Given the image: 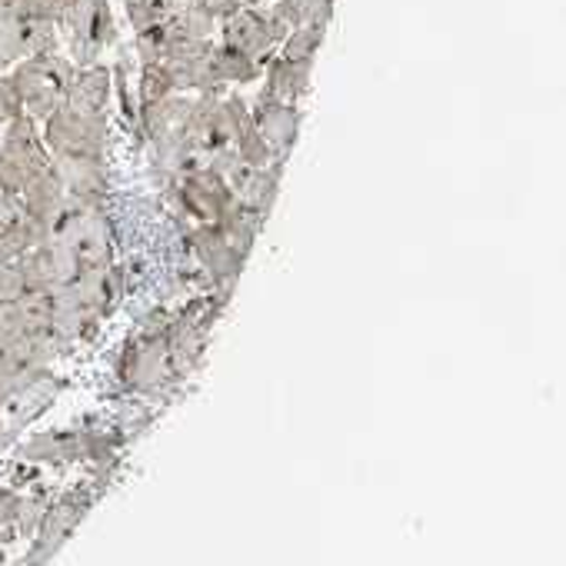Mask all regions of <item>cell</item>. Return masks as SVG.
<instances>
[{
  "instance_id": "1",
  "label": "cell",
  "mask_w": 566,
  "mask_h": 566,
  "mask_svg": "<svg viewBox=\"0 0 566 566\" xmlns=\"http://www.w3.org/2000/svg\"><path fill=\"white\" fill-rule=\"evenodd\" d=\"M74 74H77V64L57 51L24 57L8 71V77L18 91L21 111L34 120H48L64 104L71 84H74Z\"/></svg>"
},
{
  "instance_id": "2",
  "label": "cell",
  "mask_w": 566,
  "mask_h": 566,
  "mask_svg": "<svg viewBox=\"0 0 566 566\" xmlns=\"http://www.w3.org/2000/svg\"><path fill=\"white\" fill-rule=\"evenodd\" d=\"M220 44L250 57L253 64L266 67V61L276 54V48L283 44V38L291 34V24L283 21L270 4H260V8H240L227 18H220Z\"/></svg>"
},
{
  "instance_id": "3",
  "label": "cell",
  "mask_w": 566,
  "mask_h": 566,
  "mask_svg": "<svg viewBox=\"0 0 566 566\" xmlns=\"http://www.w3.org/2000/svg\"><path fill=\"white\" fill-rule=\"evenodd\" d=\"M57 24L34 18L28 0H0V74H8L24 57L57 51Z\"/></svg>"
},
{
  "instance_id": "4",
  "label": "cell",
  "mask_w": 566,
  "mask_h": 566,
  "mask_svg": "<svg viewBox=\"0 0 566 566\" xmlns=\"http://www.w3.org/2000/svg\"><path fill=\"white\" fill-rule=\"evenodd\" d=\"M61 38L71 48L77 67L97 64V57L114 44V14L111 0H74L57 24Z\"/></svg>"
},
{
  "instance_id": "5",
  "label": "cell",
  "mask_w": 566,
  "mask_h": 566,
  "mask_svg": "<svg viewBox=\"0 0 566 566\" xmlns=\"http://www.w3.org/2000/svg\"><path fill=\"white\" fill-rule=\"evenodd\" d=\"M44 144L51 157H101L107 150V120L104 114H81L61 104L44 120Z\"/></svg>"
},
{
  "instance_id": "6",
  "label": "cell",
  "mask_w": 566,
  "mask_h": 566,
  "mask_svg": "<svg viewBox=\"0 0 566 566\" xmlns=\"http://www.w3.org/2000/svg\"><path fill=\"white\" fill-rule=\"evenodd\" d=\"M0 157H8L14 167H21L28 177L51 167V150L44 144V134L38 130V120L28 114H18L4 127V140H0Z\"/></svg>"
},
{
  "instance_id": "7",
  "label": "cell",
  "mask_w": 566,
  "mask_h": 566,
  "mask_svg": "<svg viewBox=\"0 0 566 566\" xmlns=\"http://www.w3.org/2000/svg\"><path fill=\"white\" fill-rule=\"evenodd\" d=\"M256 134L263 137V144L270 147L273 157H287L291 147L297 144V130H301V111L297 104H283V101H266L260 97L256 107L250 111Z\"/></svg>"
},
{
  "instance_id": "8",
  "label": "cell",
  "mask_w": 566,
  "mask_h": 566,
  "mask_svg": "<svg viewBox=\"0 0 566 566\" xmlns=\"http://www.w3.org/2000/svg\"><path fill=\"white\" fill-rule=\"evenodd\" d=\"M184 197H187L190 213L197 220H203V223H217L237 203V197L230 193V187L210 167L184 177Z\"/></svg>"
},
{
  "instance_id": "9",
  "label": "cell",
  "mask_w": 566,
  "mask_h": 566,
  "mask_svg": "<svg viewBox=\"0 0 566 566\" xmlns=\"http://www.w3.org/2000/svg\"><path fill=\"white\" fill-rule=\"evenodd\" d=\"M71 291H74V297L81 301V307L101 321V317L111 314V311L117 307V301H120V291H124V287H120V270L111 266V263H107V266L81 270L77 280L71 283Z\"/></svg>"
},
{
  "instance_id": "10",
  "label": "cell",
  "mask_w": 566,
  "mask_h": 566,
  "mask_svg": "<svg viewBox=\"0 0 566 566\" xmlns=\"http://www.w3.org/2000/svg\"><path fill=\"white\" fill-rule=\"evenodd\" d=\"M64 190L81 200H97L107 190V167L101 157H51Z\"/></svg>"
},
{
  "instance_id": "11",
  "label": "cell",
  "mask_w": 566,
  "mask_h": 566,
  "mask_svg": "<svg viewBox=\"0 0 566 566\" xmlns=\"http://www.w3.org/2000/svg\"><path fill=\"white\" fill-rule=\"evenodd\" d=\"M263 71H266V87H263L260 97L283 101V104H297L307 94V87H311L314 64H307V61H287V57L273 54Z\"/></svg>"
},
{
  "instance_id": "12",
  "label": "cell",
  "mask_w": 566,
  "mask_h": 566,
  "mask_svg": "<svg viewBox=\"0 0 566 566\" xmlns=\"http://www.w3.org/2000/svg\"><path fill=\"white\" fill-rule=\"evenodd\" d=\"M111 87H114V81H111L107 67H97V64L77 67L74 84H71L64 104L81 111V114H104L107 104H111Z\"/></svg>"
},
{
  "instance_id": "13",
  "label": "cell",
  "mask_w": 566,
  "mask_h": 566,
  "mask_svg": "<svg viewBox=\"0 0 566 566\" xmlns=\"http://www.w3.org/2000/svg\"><path fill=\"white\" fill-rule=\"evenodd\" d=\"M193 247H197L200 263H207L217 276H233V273L240 270V260H243V256H237V253L230 250V243L217 233V227L203 223V227L193 233Z\"/></svg>"
},
{
  "instance_id": "14",
  "label": "cell",
  "mask_w": 566,
  "mask_h": 566,
  "mask_svg": "<svg viewBox=\"0 0 566 566\" xmlns=\"http://www.w3.org/2000/svg\"><path fill=\"white\" fill-rule=\"evenodd\" d=\"M44 240V230L34 217L21 213L8 227H0V260H21Z\"/></svg>"
},
{
  "instance_id": "15",
  "label": "cell",
  "mask_w": 566,
  "mask_h": 566,
  "mask_svg": "<svg viewBox=\"0 0 566 566\" xmlns=\"http://www.w3.org/2000/svg\"><path fill=\"white\" fill-rule=\"evenodd\" d=\"M210 71H213V77H217L220 87L223 84H250V81H256L263 74L260 64H253L250 57H243V54H237V51H230L223 44H213V51H210Z\"/></svg>"
},
{
  "instance_id": "16",
  "label": "cell",
  "mask_w": 566,
  "mask_h": 566,
  "mask_svg": "<svg viewBox=\"0 0 566 566\" xmlns=\"http://www.w3.org/2000/svg\"><path fill=\"white\" fill-rule=\"evenodd\" d=\"M324 38H327V28L301 24V28H294L287 38H283V44L276 48V54L287 57V61H307V64H314L317 61V51L324 48Z\"/></svg>"
},
{
  "instance_id": "17",
  "label": "cell",
  "mask_w": 566,
  "mask_h": 566,
  "mask_svg": "<svg viewBox=\"0 0 566 566\" xmlns=\"http://www.w3.org/2000/svg\"><path fill=\"white\" fill-rule=\"evenodd\" d=\"M137 94H140V104H157V101L174 94V84L160 64H144L140 81H137Z\"/></svg>"
},
{
  "instance_id": "18",
  "label": "cell",
  "mask_w": 566,
  "mask_h": 566,
  "mask_svg": "<svg viewBox=\"0 0 566 566\" xmlns=\"http://www.w3.org/2000/svg\"><path fill=\"white\" fill-rule=\"evenodd\" d=\"M28 294V280L21 260H0V304H14Z\"/></svg>"
},
{
  "instance_id": "19",
  "label": "cell",
  "mask_w": 566,
  "mask_h": 566,
  "mask_svg": "<svg viewBox=\"0 0 566 566\" xmlns=\"http://www.w3.org/2000/svg\"><path fill=\"white\" fill-rule=\"evenodd\" d=\"M71 4H74V0H28V11H31L34 18H44V21L61 24L64 11H67Z\"/></svg>"
}]
</instances>
